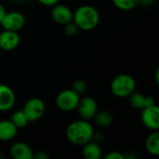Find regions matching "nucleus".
<instances>
[{"label": "nucleus", "instance_id": "obj_21", "mask_svg": "<svg viewBox=\"0 0 159 159\" xmlns=\"http://www.w3.org/2000/svg\"><path fill=\"white\" fill-rule=\"evenodd\" d=\"M64 26H65L64 27V32H65L66 35H68V36H74V35H75L77 34L78 30H79V28L77 27V25L73 20L70 21V22H68V23H66Z\"/></svg>", "mask_w": 159, "mask_h": 159}, {"label": "nucleus", "instance_id": "obj_23", "mask_svg": "<svg viewBox=\"0 0 159 159\" xmlns=\"http://www.w3.org/2000/svg\"><path fill=\"white\" fill-rule=\"evenodd\" d=\"M41 5L46 6V7H53L56 4L59 3L60 0H37Z\"/></svg>", "mask_w": 159, "mask_h": 159}, {"label": "nucleus", "instance_id": "obj_12", "mask_svg": "<svg viewBox=\"0 0 159 159\" xmlns=\"http://www.w3.org/2000/svg\"><path fill=\"white\" fill-rule=\"evenodd\" d=\"M9 152L10 156L14 159H32L34 157L33 150L23 142H17L13 143Z\"/></svg>", "mask_w": 159, "mask_h": 159}, {"label": "nucleus", "instance_id": "obj_15", "mask_svg": "<svg viewBox=\"0 0 159 159\" xmlns=\"http://www.w3.org/2000/svg\"><path fill=\"white\" fill-rule=\"evenodd\" d=\"M145 147L147 152L154 156L158 157L159 156V133L158 130H153V132L147 137Z\"/></svg>", "mask_w": 159, "mask_h": 159}, {"label": "nucleus", "instance_id": "obj_25", "mask_svg": "<svg viewBox=\"0 0 159 159\" xmlns=\"http://www.w3.org/2000/svg\"><path fill=\"white\" fill-rule=\"evenodd\" d=\"M155 2V0H139V4H143L144 6H150Z\"/></svg>", "mask_w": 159, "mask_h": 159}, {"label": "nucleus", "instance_id": "obj_10", "mask_svg": "<svg viewBox=\"0 0 159 159\" xmlns=\"http://www.w3.org/2000/svg\"><path fill=\"white\" fill-rule=\"evenodd\" d=\"M73 14L74 12L72 9L61 4H56L52 7L51 10V18L52 20L61 25H65L66 23L73 20Z\"/></svg>", "mask_w": 159, "mask_h": 159}, {"label": "nucleus", "instance_id": "obj_17", "mask_svg": "<svg viewBox=\"0 0 159 159\" xmlns=\"http://www.w3.org/2000/svg\"><path fill=\"white\" fill-rule=\"evenodd\" d=\"M129 97V103L134 109L142 110L146 106V103H145L146 96H144L143 94L134 91Z\"/></svg>", "mask_w": 159, "mask_h": 159}, {"label": "nucleus", "instance_id": "obj_2", "mask_svg": "<svg viewBox=\"0 0 159 159\" xmlns=\"http://www.w3.org/2000/svg\"><path fill=\"white\" fill-rule=\"evenodd\" d=\"M73 21L77 25L79 30L90 31L98 26L100 22V13L94 7L83 5L74 11Z\"/></svg>", "mask_w": 159, "mask_h": 159}, {"label": "nucleus", "instance_id": "obj_4", "mask_svg": "<svg viewBox=\"0 0 159 159\" xmlns=\"http://www.w3.org/2000/svg\"><path fill=\"white\" fill-rule=\"evenodd\" d=\"M80 95L71 89L61 90L56 97L57 107L63 112H71L76 109Z\"/></svg>", "mask_w": 159, "mask_h": 159}, {"label": "nucleus", "instance_id": "obj_22", "mask_svg": "<svg viewBox=\"0 0 159 159\" xmlns=\"http://www.w3.org/2000/svg\"><path fill=\"white\" fill-rule=\"evenodd\" d=\"M105 159H125L126 158V157L123 155V154H121V153H119V152H110L108 155H106L105 156Z\"/></svg>", "mask_w": 159, "mask_h": 159}, {"label": "nucleus", "instance_id": "obj_16", "mask_svg": "<svg viewBox=\"0 0 159 159\" xmlns=\"http://www.w3.org/2000/svg\"><path fill=\"white\" fill-rule=\"evenodd\" d=\"M94 119L97 125L101 127H109L114 121V116L109 111H101L97 112L94 116Z\"/></svg>", "mask_w": 159, "mask_h": 159}, {"label": "nucleus", "instance_id": "obj_3", "mask_svg": "<svg viewBox=\"0 0 159 159\" xmlns=\"http://www.w3.org/2000/svg\"><path fill=\"white\" fill-rule=\"evenodd\" d=\"M111 91L118 98L129 97L136 89V80L128 74H121L114 77L111 82Z\"/></svg>", "mask_w": 159, "mask_h": 159}, {"label": "nucleus", "instance_id": "obj_9", "mask_svg": "<svg viewBox=\"0 0 159 159\" xmlns=\"http://www.w3.org/2000/svg\"><path fill=\"white\" fill-rule=\"evenodd\" d=\"M20 42L18 32L5 30L0 32V50L11 51L16 49Z\"/></svg>", "mask_w": 159, "mask_h": 159}, {"label": "nucleus", "instance_id": "obj_11", "mask_svg": "<svg viewBox=\"0 0 159 159\" xmlns=\"http://www.w3.org/2000/svg\"><path fill=\"white\" fill-rule=\"evenodd\" d=\"M16 96L12 89L8 86L0 84V111H9L15 104Z\"/></svg>", "mask_w": 159, "mask_h": 159}, {"label": "nucleus", "instance_id": "obj_1", "mask_svg": "<svg viewBox=\"0 0 159 159\" xmlns=\"http://www.w3.org/2000/svg\"><path fill=\"white\" fill-rule=\"evenodd\" d=\"M65 135L70 143L76 145H84L94 138V129L89 120H76L68 125Z\"/></svg>", "mask_w": 159, "mask_h": 159}, {"label": "nucleus", "instance_id": "obj_7", "mask_svg": "<svg viewBox=\"0 0 159 159\" xmlns=\"http://www.w3.org/2000/svg\"><path fill=\"white\" fill-rule=\"evenodd\" d=\"M141 119L143 124L149 129L157 130L159 129V107L155 103L142 109Z\"/></svg>", "mask_w": 159, "mask_h": 159}, {"label": "nucleus", "instance_id": "obj_18", "mask_svg": "<svg viewBox=\"0 0 159 159\" xmlns=\"http://www.w3.org/2000/svg\"><path fill=\"white\" fill-rule=\"evenodd\" d=\"M11 122L18 128V129H22L24 127H26L30 122L28 121L26 116L24 115V113L22 112V110L20 111H16L12 114L11 118H10Z\"/></svg>", "mask_w": 159, "mask_h": 159}, {"label": "nucleus", "instance_id": "obj_20", "mask_svg": "<svg viewBox=\"0 0 159 159\" xmlns=\"http://www.w3.org/2000/svg\"><path fill=\"white\" fill-rule=\"evenodd\" d=\"M72 89L80 95V94H82V93H84L86 91V89H87V83L84 80H82V79H77V80H75L73 83Z\"/></svg>", "mask_w": 159, "mask_h": 159}, {"label": "nucleus", "instance_id": "obj_8", "mask_svg": "<svg viewBox=\"0 0 159 159\" xmlns=\"http://www.w3.org/2000/svg\"><path fill=\"white\" fill-rule=\"evenodd\" d=\"M76 109L82 119L90 120L94 118L98 112V104L92 97L86 96L80 98Z\"/></svg>", "mask_w": 159, "mask_h": 159}, {"label": "nucleus", "instance_id": "obj_26", "mask_svg": "<svg viewBox=\"0 0 159 159\" xmlns=\"http://www.w3.org/2000/svg\"><path fill=\"white\" fill-rule=\"evenodd\" d=\"M5 13H6L5 7H4V6L2 5V3H0V22H1V20H2V19H3V17H4V15H5Z\"/></svg>", "mask_w": 159, "mask_h": 159}, {"label": "nucleus", "instance_id": "obj_5", "mask_svg": "<svg viewBox=\"0 0 159 159\" xmlns=\"http://www.w3.org/2000/svg\"><path fill=\"white\" fill-rule=\"evenodd\" d=\"M22 112L29 122H35L39 120L46 112L45 102L40 98H31L23 105Z\"/></svg>", "mask_w": 159, "mask_h": 159}, {"label": "nucleus", "instance_id": "obj_14", "mask_svg": "<svg viewBox=\"0 0 159 159\" xmlns=\"http://www.w3.org/2000/svg\"><path fill=\"white\" fill-rule=\"evenodd\" d=\"M82 154L86 159H99L102 157V151L101 146L91 140L83 145Z\"/></svg>", "mask_w": 159, "mask_h": 159}, {"label": "nucleus", "instance_id": "obj_6", "mask_svg": "<svg viewBox=\"0 0 159 159\" xmlns=\"http://www.w3.org/2000/svg\"><path fill=\"white\" fill-rule=\"evenodd\" d=\"M25 17L19 11L6 12L0 24L5 30L18 32L25 25Z\"/></svg>", "mask_w": 159, "mask_h": 159}, {"label": "nucleus", "instance_id": "obj_24", "mask_svg": "<svg viewBox=\"0 0 159 159\" xmlns=\"http://www.w3.org/2000/svg\"><path fill=\"white\" fill-rule=\"evenodd\" d=\"M48 155L46 153V152H43V151H39L37 152L36 154H34V157L33 158L36 159H48Z\"/></svg>", "mask_w": 159, "mask_h": 159}, {"label": "nucleus", "instance_id": "obj_13", "mask_svg": "<svg viewBox=\"0 0 159 159\" xmlns=\"http://www.w3.org/2000/svg\"><path fill=\"white\" fill-rule=\"evenodd\" d=\"M18 133V128L11 120H0V141L8 142L13 140Z\"/></svg>", "mask_w": 159, "mask_h": 159}, {"label": "nucleus", "instance_id": "obj_19", "mask_svg": "<svg viewBox=\"0 0 159 159\" xmlns=\"http://www.w3.org/2000/svg\"><path fill=\"white\" fill-rule=\"evenodd\" d=\"M114 5L120 10H131L139 4V0H113Z\"/></svg>", "mask_w": 159, "mask_h": 159}]
</instances>
